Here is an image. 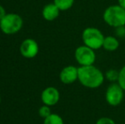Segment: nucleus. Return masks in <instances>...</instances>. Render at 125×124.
<instances>
[{
  "mask_svg": "<svg viewBox=\"0 0 125 124\" xmlns=\"http://www.w3.org/2000/svg\"><path fill=\"white\" fill-rule=\"evenodd\" d=\"M23 20L21 17L16 14H6L0 20V29L5 34H14L21 29Z\"/></svg>",
  "mask_w": 125,
  "mask_h": 124,
  "instance_id": "nucleus-4",
  "label": "nucleus"
},
{
  "mask_svg": "<svg viewBox=\"0 0 125 124\" xmlns=\"http://www.w3.org/2000/svg\"><path fill=\"white\" fill-rule=\"evenodd\" d=\"M0 103H1V98H0Z\"/></svg>",
  "mask_w": 125,
  "mask_h": 124,
  "instance_id": "nucleus-20",
  "label": "nucleus"
},
{
  "mask_svg": "<svg viewBox=\"0 0 125 124\" xmlns=\"http://www.w3.org/2000/svg\"><path fill=\"white\" fill-rule=\"evenodd\" d=\"M54 3L59 8L60 10H67L72 8L74 3V0H54Z\"/></svg>",
  "mask_w": 125,
  "mask_h": 124,
  "instance_id": "nucleus-12",
  "label": "nucleus"
},
{
  "mask_svg": "<svg viewBox=\"0 0 125 124\" xmlns=\"http://www.w3.org/2000/svg\"><path fill=\"white\" fill-rule=\"evenodd\" d=\"M38 114H39V116H41V117L46 118V117H48L49 116H50L52 113H51V110H50V106L44 105L41 106V107L39 108V110H38Z\"/></svg>",
  "mask_w": 125,
  "mask_h": 124,
  "instance_id": "nucleus-15",
  "label": "nucleus"
},
{
  "mask_svg": "<svg viewBox=\"0 0 125 124\" xmlns=\"http://www.w3.org/2000/svg\"><path fill=\"white\" fill-rule=\"evenodd\" d=\"M38 50H39L38 44L35 40L31 39V38H27V39L24 40L20 47V51L21 55L27 59L34 58L38 54Z\"/></svg>",
  "mask_w": 125,
  "mask_h": 124,
  "instance_id": "nucleus-7",
  "label": "nucleus"
},
{
  "mask_svg": "<svg viewBox=\"0 0 125 124\" xmlns=\"http://www.w3.org/2000/svg\"><path fill=\"white\" fill-rule=\"evenodd\" d=\"M5 15H6V12H5L4 8L0 5V20H2Z\"/></svg>",
  "mask_w": 125,
  "mask_h": 124,
  "instance_id": "nucleus-18",
  "label": "nucleus"
},
{
  "mask_svg": "<svg viewBox=\"0 0 125 124\" xmlns=\"http://www.w3.org/2000/svg\"><path fill=\"white\" fill-rule=\"evenodd\" d=\"M118 5L125 10V0H118Z\"/></svg>",
  "mask_w": 125,
  "mask_h": 124,
  "instance_id": "nucleus-19",
  "label": "nucleus"
},
{
  "mask_svg": "<svg viewBox=\"0 0 125 124\" xmlns=\"http://www.w3.org/2000/svg\"><path fill=\"white\" fill-rule=\"evenodd\" d=\"M41 99L43 103L46 105H54L60 99V93L57 88L54 87H49L42 92Z\"/></svg>",
  "mask_w": 125,
  "mask_h": 124,
  "instance_id": "nucleus-9",
  "label": "nucleus"
},
{
  "mask_svg": "<svg viewBox=\"0 0 125 124\" xmlns=\"http://www.w3.org/2000/svg\"><path fill=\"white\" fill-rule=\"evenodd\" d=\"M105 76L106 77V79L110 82L112 83H115V82L118 81L119 77V71H117L115 69H110L105 72Z\"/></svg>",
  "mask_w": 125,
  "mask_h": 124,
  "instance_id": "nucleus-14",
  "label": "nucleus"
},
{
  "mask_svg": "<svg viewBox=\"0 0 125 124\" xmlns=\"http://www.w3.org/2000/svg\"><path fill=\"white\" fill-rule=\"evenodd\" d=\"M43 124H64L61 116L57 114H51L48 117L44 118Z\"/></svg>",
  "mask_w": 125,
  "mask_h": 124,
  "instance_id": "nucleus-13",
  "label": "nucleus"
},
{
  "mask_svg": "<svg viewBox=\"0 0 125 124\" xmlns=\"http://www.w3.org/2000/svg\"><path fill=\"white\" fill-rule=\"evenodd\" d=\"M96 124H116L115 122L109 117H100L97 120Z\"/></svg>",
  "mask_w": 125,
  "mask_h": 124,
  "instance_id": "nucleus-17",
  "label": "nucleus"
},
{
  "mask_svg": "<svg viewBox=\"0 0 125 124\" xmlns=\"http://www.w3.org/2000/svg\"><path fill=\"white\" fill-rule=\"evenodd\" d=\"M104 21L112 27L125 26V10L119 5H111L107 7L103 14Z\"/></svg>",
  "mask_w": 125,
  "mask_h": 124,
  "instance_id": "nucleus-2",
  "label": "nucleus"
},
{
  "mask_svg": "<svg viewBox=\"0 0 125 124\" xmlns=\"http://www.w3.org/2000/svg\"><path fill=\"white\" fill-rule=\"evenodd\" d=\"M124 91L118 83H112L106 88L105 100L111 106H117L124 99Z\"/></svg>",
  "mask_w": 125,
  "mask_h": 124,
  "instance_id": "nucleus-6",
  "label": "nucleus"
},
{
  "mask_svg": "<svg viewBox=\"0 0 125 124\" xmlns=\"http://www.w3.org/2000/svg\"><path fill=\"white\" fill-rule=\"evenodd\" d=\"M117 83L125 91V66L119 71V77Z\"/></svg>",
  "mask_w": 125,
  "mask_h": 124,
  "instance_id": "nucleus-16",
  "label": "nucleus"
},
{
  "mask_svg": "<svg viewBox=\"0 0 125 124\" xmlns=\"http://www.w3.org/2000/svg\"><path fill=\"white\" fill-rule=\"evenodd\" d=\"M60 79L64 84H72L78 79V68L73 66L64 67L60 73Z\"/></svg>",
  "mask_w": 125,
  "mask_h": 124,
  "instance_id": "nucleus-8",
  "label": "nucleus"
},
{
  "mask_svg": "<svg viewBox=\"0 0 125 124\" xmlns=\"http://www.w3.org/2000/svg\"><path fill=\"white\" fill-rule=\"evenodd\" d=\"M60 15V10L54 3H49L45 5L43 10V17L46 20L52 21L55 20Z\"/></svg>",
  "mask_w": 125,
  "mask_h": 124,
  "instance_id": "nucleus-10",
  "label": "nucleus"
},
{
  "mask_svg": "<svg viewBox=\"0 0 125 124\" xmlns=\"http://www.w3.org/2000/svg\"><path fill=\"white\" fill-rule=\"evenodd\" d=\"M82 39L84 45L93 48L94 50H96L103 46L105 37L98 28L87 27L83 31Z\"/></svg>",
  "mask_w": 125,
  "mask_h": 124,
  "instance_id": "nucleus-3",
  "label": "nucleus"
},
{
  "mask_svg": "<svg viewBox=\"0 0 125 124\" xmlns=\"http://www.w3.org/2000/svg\"><path fill=\"white\" fill-rule=\"evenodd\" d=\"M75 59L81 66H91L95 62L96 55L93 48L86 45H83L76 48Z\"/></svg>",
  "mask_w": 125,
  "mask_h": 124,
  "instance_id": "nucleus-5",
  "label": "nucleus"
},
{
  "mask_svg": "<svg viewBox=\"0 0 125 124\" xmlns=\"http://www.w3.org/2000/svg\"><path fill=\"white\" fill-rule=\"evenodd\" d=\"M104 74L101 71L94 66H84L78 67V81L83 86L89 88H96L101 86L104 82Z\"/></svg>",
  "mask_w": 125,
  "mask_h": 124,
  "instance_id": "nucleus-1",
  "label": "nucleus"
},
{
  "mask_svg": "<svg viewBox=\"0 0 125 124\" xmlns=\"http://www.w3.org/2000/svg\"><path fill=\"white\" fill-rule=\"evenodd\" d=\"M103 47L106 51L113 52L118 48L119 47V42L117 38L112 36H107L105 37V39L103 42Z\"/></svg>",
  "mask_w": 125,
  "mask_h": 124,
  "instance_id": "nucleus-11",
  "label": "nucleus"
}]
</instances>
